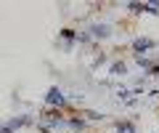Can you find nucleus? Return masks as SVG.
<instances>
[{"label": "nucleus", "instance_id": "1", "mask_svg": "<svg viewBox=\"0 0 159 133\" xmlns=\"http://www.w3.org/2000/svg\"><path fill=\"white\" fill-rule=\"evenodd\" d=\"M48 104L51 107H61L64 104V96H61L58 88H51V91H48Z\"/></svg>", "mask_w": 159, "mask_h": 133}, {"label": "nucleus", "instance_id": "2", "mask_svg": "<svg viewBox=\"0 0 159 133\" xmlns=\"http://www.w3.org/2000/svg\"><path fill=\"white\" fill-rule=\"evenodd\" d=\"M90 35L93 37H109V24H93Z\"/></svg>", "mask_w": 159, "mask_h": 133}, {"label": "nucleus", "instance_id": "3", "mask_svg": "<svg viewBox=\"0 0 159 133\" xmlns=\"http://www.w3.org/2000/svg\"><path fill=\"white\" fill-rule=\"evenodd\" d=\"M133 48H135L138 53H141V51H148V48H154V40H148V37H138V40L133 43Z\"/></svg>", "mask_w": 159, "mask_h": 133}, {"label": "nucleus", "instance_id": "4", "mask_svg": "<svg viewBox=\"0 0 159 133\" xmlns=\"http://www.w3.org/2000/svg\"><path fill=\"white\" fill-rule=\"evenodd\" d=\"M111 72H114V75H125V72H127V67H125V64H111Z\"/></svg>", "mask_w": 159, "mask_h": 133}, {"label": "nucleus", "instance_id": "5", "mask_svg": "<svg viewBox=\"0 0 159 133\" xmlns=\"http://www.w3.org/2000/svg\"><path fill=\"white\" fill-rule=\"evenodd\" d=\"M119 133H135L133 122H119Z\"/></svg>", "mask_w": 159, "mask_h": 133}, {"label": "nucleus", "instance_id": "6", "mask_svg": "<svg viewBox=\"0 0 159 133\" xmlns=\"http://www.w3.org/2000/svg\"><path fill=\"white\" fill-rule=\"evenodd\" d=\"M61 37H64V40H72V37H74V32H72V29H64V32H61Z\"/></svg>", "mask_w": 159, "mask_h": 133}]
</instances>
